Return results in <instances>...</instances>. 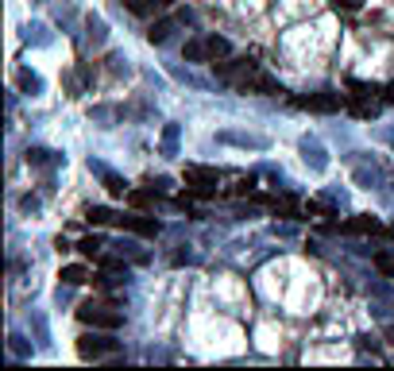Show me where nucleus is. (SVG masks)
I'll return each mask as SVG.
<instances>
[{
	"instance_id": "nucleus-1",
	"label": "nucleus",
	"mask_w": 394,
	"mask_h": 371,
	"mask_svg": "<svg viewBox=\"0 0 394 371\" xmlns=\"http://www.w3.org/2000/svg\"><path fill=\"white\" fill-rule=\"evenodd\" d=\"M78 317L85 325H93V329H105V332L120 329V321H124V313H120L116 305H109V302H81Z\"/></svg>"
},
{
	"instance_id": "nucleus-2",
	"label": "nucleus",
	"mask_w": 394,
	"mask_h": 371,
	"mask_svg": "<svg viewBox=\"0 0 394 371\" xmlns=\"http://www.w3.org/2000/svg\"><path fill=\"white\" fill-rule=\"evenodd\" d=\"M120 341L116 337H101V332H85L78 341V356L81 360H101V356H116Z\"/></svg>"
},
{
	"instance_id": "nucleus-3",
	"label": "nucleus",
	"mask_w": 394,
	"mask_h": 371,
	"mask_svg": "<svg viewBox=\"0 0 394 371\" xmlns=\"http://www.w3.org/2000/svg\"><path fill=\"white\" fill-rule=\"evenodd\" d=\"M220 81H232V86H244L251 74H256V62L251 59H228V62H213Z\"/></svg>"
},
{
	"instance_id": "nucleus-4",
	"label": "nucleus",
	"mask_w": 394,
	"mask_h": 371,
	"mask_svg": "<svg viewBox=\"0 0 394 371\" xmlns=\"http://www.w3.org/2000/svg\"><path fill=\"white\" fill-rule=\"evenodd\" d=\"M294 105L306 108V112H336L340 97L336 93H309V97H294Z\"/></svg>"
},
{
	"instance_id": "nucleus-5",
	"label": "nucleus",
	"mask_w": 394,
	"mask_h": 371,
	"mask_svg": "<svg viewBox=\"0 0 394 371\" xmlns=\"http://www.w3.org/2000/svg\"><path fill=\"white\" fill-rule=\"evenodd\" d=\"M217 170L213 166H197V163H189L186 166V186H194V190H213L217 186Z\"/></svg>"
},
{
	"instance_id": "nucleus-6",
	"label": "nucleus",
	"mask_w": 394,
	"mask_h": 371,
	"mask_svg": "<svg viewBox=\"0 0 394 371\" xmlns=\"http://www.w3.org/2000/svg\"><path fill=\"white\" fill-rule=\"evenodd\" d=\"M120 228H128V232H139V236H158V221L155 217H116Z\"/></svg>"
},
{
	"instance_id": "nucleus-7",
	"label": "nucleus",
	"mask_w": 394,
	"mask_h": 371,
	"mask_svg": "<svg viewBox=\"0 0 394 371\" xmlns=\"http://www.w3.org/2000/svg\"><path fill=\"white\" fill-rule=\"evenodd\" d=\"M240 89H244V93H263V97H275V93H282V86H278L275 78L259 74V70H256V74H251V78H247Z\"/></svg>"
},
{
	"instance_id": "nucleus-8",
	"label": "nucleus",
	"mask_w": 394,
	"mask_h": 371,
	"mask_svg": "<svg viewBox=\"0 0 394 371\" xmlns=\"http://www.w3.org/2000/svg\"><path fill=\"white\" fill-rule=\"evenodd\" d=\"M124 4H128V12H132V16H155V12L170 8L174 0H124Z\"/></svg>"
},
{
	"instance_id": "nucleus-9",
	"label": "nucleus",
	"mask_w": 394,
	"mask_h": 371,
	"mask_svg": "<svg viewBox=\"0 0 394 371\" xmlns=\"http://www.w3.org/2000/svg\"><path fill=\"white\" fill-rule=\"evenodd\" d=\"M178 23H186V16H178V20H158V23H151L147 39L155 43V47H158V43H167V39H170V31H174Z\"/></svg>"
},
{
	"instance_id": "nucleus-10",
	"label": "nucleus",
	"mask_w": 394,
	"mask_h": 371,
	"mask_svg": "<svg viewBox=\"0 0 394 371\" xmlns=\"http://www.w3.org/2000/svg\"><path fill=\"white\" fill-rule=\"evenodd\" d=\"M205 50H209V62H217V59H225L232 47H228L225 35H205Z\"/></svg>"
},
{
	"instance_id": "nucleus-11",
	"label": "nucleus",
	"mask_w": 394,
	"mask_h": 371,
	"mask_svg": "<svg viewBox=\"0 0 394 371\" xmlns=\"http://www.w3.org/2000/svg\"><path fill=\"white\" fill-rule=\"evenodd\" d=\"M59 279H62L66 286H78V283H85V279H93V274H89L81 263H70V267H62V274H59Z\"/></svg>"
},
{
	"instance_id": "nucleus-12",
	"label": "nucleus",
	"mask_w": 394,
	"mask_h": 371,
	"mask_svg": "<svg viewBox=\"0 0 394 371\" xmlns=\"http://www.w3.org/2000/svg\"><path fill=\"white\" fill-rule=\"evenodd\" d=\"M186 62H209V50H205V39H189L186 50H182Z\"/></svg>"
},
{
	"instance_id": "nucleus-13",
	"label": "nucleus",
	"mask_w": 394,
	"mask_h": 371,
	"mask_svg": "<svg viewBox=\"0 0 394 371\" xmlns=\"http://www.w3.org/2000/svg\"><path fill=\"white\" fill-rule=\"evenodd\" d=\"M348 232H383V225L375 221V217H355V221H348Z\"/></svg>"
},
{
	"instance_id": "nucleus-14",
	"label": "nucleus",
	"mask_w": 394,
	"mask_h": 371,
	"mask_svg": "<svg viewBox=\"0 0 394 371\" xmlns=\"http://www.w3.org/2000/svg\"><path fill=\"white\" fill-rule=\"evenodd\" d=\"M220 139H225V143H244V147H267L263 136H236V132H220Z\"/></svg>"
},
{
	"instance_id": "nucleus-15",
	"label": "nucleus",
	"mask_w": 394,
	"mask_h": 371,
	"mask_svg": "<svg viewBox=\"0 0 394 371\" xmlns=\"http://www.w3.org/2000/svg\"><path fill=\"white\" fill-rule=\"evenodd\" d=\"M101 178H105V186H109V194H116V197H128V182H124V178L109 174V170H101Z\"/></svg>"
},
{
	"instance_id": "nucleus-16",
	"label": "nucleus",
	"mask_w": 394,
	"mask_h": 371,
	"mask_svg": "<svg viewBox=\"0 0 394 371\" xmlns=\"http://www.w3.org/2000/svg\"><path fill=\"white\" fill-rule=\"evenodd\" d=\"M302 151H306V163H313V170H325V155H321V147L317 143H302Z\"/></svg>"
},
{
	"instance_id": "nucleus-17",
	"label": "nucleus",
	"mask_w": 394,
	"mask_h": 371,
	"mask_svg": "<svg viewBox=\"0 0 394 371\" xmlns=\"http://www.w3.org/2000/svg\"><path fill=\"white\" fill-rule=\"evenodd\" d=\"M89 225H116V213L112 209H89Z\"/></svg>"
},
{
	"instance_id": "nucleus-18",
	"label": "nucleus",
	"mask_w": 394,
	"mask_h": 371,
	"mask_svg": "<svg viewBox=\"0 0 394 371\" xmlns=\"http://www.w3.org/2000/svg\"><path fill=\"white\" fill-rule=\"evenodd\" d=\"M101 248H105V240H101V236H85V240H78V252L81 255H101Z\"/></svg>"
},
{
	"instance_id": "nucleus-19",
	"label": "nucleus",
	"mask_w": 394,
	"mask_h": 371,
	"mask_svg": "<svg viewBox=\"0 0 394 371\" xmlns=\"http://www.w3.org/2000/svg\"><path fill=\"white\" fill-rule=\"evenodd\" d=\"M28 163H31V166H54V159H50V151H43V147H31V151H28Z\"/></svg>"
},
{
	"instance_id": "nucleus-20",
	"label": "nucleus",
	"mask_w": 394,
	"mask_h": 371,
	"mask_svg": "<svg viewBox=\"0 0 394 371\" xmlns=\"http://www.w3.org/2000/svg\"><path fill=\"white\" fill-rule=\"evenodd\" d=\"M20 89H28V93H39L43 89V81L31 74V70H20Z\"/></svg>"
},
{
	"instance_id": "nucleus-21",
	"label": "nucleus",
	"mask_w": 394,
	"mask_h": 371,
	"mask_svg": "<svg viewBox=\"0 0 394 371\" xmlns=\"http://www.w3.org/2000/svg\"><path fill=\"white\" fill-rule=\"evenodd\" d=\"M163 147H167V155H174V147H178V124L163 128Z\"/></svg>"
},
{
	"instance_id": "nucleus-22",
	"label": "nucleus",
	"mask_w": 394,
	"mask_h": 371,
	"mask_svg": "<svg viewBox=\"0 0 394 371\" xmlns=\"http://www.w3.org/2000/svg\"><path fill=\"white\" fill-rule=\"evenodd\" d=\"M101 267H105V271H109V274H120V271H128V267H124V259H116V255H105V259H101Z\"/></svg>"
},
{
	"instance_id": "nucleus-23",
	"label": "nucleus",
	"mask_w": 394,
	"mask_h": 371,
	"mask_svg": "<svg viewBox=\"0 0 394 371\" xmlns=\"http://www.w3.org/2000/svg\"><path fill=\"white\" fill-rule=\"evenodd\" d=\"M128 201H132L136 209H147V205H151V194H143V190H128Z\"/></svg>"
},
{
	"instance_id": "nucleus-24",
	"label": "nucleus",
	"mask_w": 394,
	"mask_h": 371,
	"mask_svg": "<svg viewBox=\"0 0 394 371\" xmlns=\"http://www.w3.org/2000/svg\"><path fill=\"white\" fill-rule=\"evenodd\" d=\"M375 267H379L383 274H394V259H391L386 252H379V255H375Z\"/></svg>"
},
{
	"instance_id": "nucleus-25",
	"label": "nucleus",
	"mask_w": 394,
	"mask_h": 371,
	"mask_svg": "<svg viewBox=\"0 0 394 371\" xmlns=\"http://www.w3.org/2000/svg\"><path fill=\"white\" fill-rule=\"evenodd\" d=\"M8 341H12V352H16V356H28V344H23V337H20V332H12V337H8Z\"/></svg>"
},
{
	"instance_id": "nucleus-26",
	"label": "nucleus",
	"mask_w": 394,
	"mask_h": 371,
	"mask_svg": "<svg viewBox=\"0 0 394 371\" xmlns=\"http://www.w3.org/2000/svg\"><path fill=\"white\" fill-rule=\"evenodd\" d=\"M89 31H93V43L105 39V23H101V20H89Z\"/></svg>"
},
{
	"instance_id": "nucleus-27",
	"label": "nucleus",
	"mask_w": 394,
	"mask_h": 371,
	"mask_svg": "<svg viewBox=\"0 0 394 371\" xmlns=\"http://www.w3.org/2000/svg\"><path fill=\"white\" fill-rule=\"evenodd\" d=\"M383 97H386V101H391V105H394V81H391V86L383 89Z\"/></svg>"
},
{
	"instance_id": "nucleus-28",
	"label": "nucleus",
	"mask_w": 394,
	"mask_h": 371,
	"mask_svg": "<svg viewBox=\"0 0 394 371\" xmlns=\"http://www.w3.org/2000/svg\"><path fill=\"white\" fill-rule=\"evenodd\" d=\"M386 337H391V344H394V329H386Z\"/></svg>"
}]
</instances>
